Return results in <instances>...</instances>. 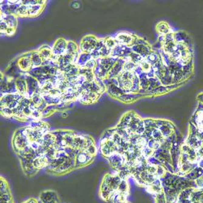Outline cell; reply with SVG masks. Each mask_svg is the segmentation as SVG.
Masks as SVG:
<instances>
[{"mask_svg":"<svg viewBox=\"0 0 203 203\" xmlns=\"http://www.w3.org/2000/svg\"><path fill=\"white\" fill-rule=\"evenodd\" d=\"M79 50H80V48L78 47V46L74 42L68 41V46H67L66 53L73 55H79Z\"/></svg>","mask_w":203,"mask_h":203,"instance_id":"16","label":"cell"},{"mask_svg":"<svg viewBox=\"0 0 203 203\" xmlns=\"http://www.w3.org/2000/svg\"><path fill=\"white\" fill-rule=\"evenodd\" d=\"M93 159V157L89 155L85 152H78L75 158V167H80L83 166L88 165Z\"/></svg>","mask_w":203,"mask_h":203,"instance_id":"6","label":"cell"},{"mask_svg":"<svg viewBox=\"0 0 203 203\" xmlns=\"http://www.w3.org/2000/svg\"><path fill=\"white\" fill-rule=\"evenodd\" d=\"M132 50L134 53H137L141 57L146 58L150 54H151V49L148 45H144L143 43H137L132 47Z\"/></svg>","mask_w":203,"mask_h":203,"instance_id":"9","label":"cell"},{"mask_svg":"<svg viewBox=\"0 0 203 203\" xmlns=\"http://www.w3.org/2000/svg\"><path fill=\"white\" fill-rule=\"evenodd\" d=\"M115 39L118 42L120 45L124 46L126 47H129L132 46H133L136 42H137L136 41L137 38L135 36H133L131 33H124V32L117 33L115 36Z\"/></svg>","mask_w":203,"mask_h":203,"instance_id":"4","label":"cell"},{"mask_svg":"<svg viewBox=\"0 0 203 203\" xmlns=\"http://www.w3.org/2000/svg\"><path fill=\"white\" fill-rule=\"evenodd\" d=\"M156 29L158 31V33H160L161 35L165 36L171 33L170 26L168 25L167 23L164 22V21L158 23L157 26H156Z\"/></svg>","mask_w":203,"mask_h":203,"instance_id":"15","label":"cell"},{"mask_svg":"<svg viewBox=\"0 0 203 203\" xmlns=\"http://www.w3.org/2000/svg\"><path fill=\"white\" fill-rule=\"evenodd\" d=\"M41 58L42 59L43 64H45L46 62H50L51 59L53 57V50L52 48L50 47L49 46H42L38 50Z\"/></svg>","mask_w":203,"mask_h":203,"instance_id":"8","label":"cell"},{"mask_svg":"<svg viewBox=\"0 0 203 203\" xmlns=\"http://www.w3.org/2000/svg\"><path fill=\"white\" fill-rule=\"evenodd\" d=\"M67 46H68V41H66L63 38H59L53 46V55L55 56L64 55L67 50Z\"/></svg>","mask_w":203,"mask_h":203,"instance_id":"5","label":"cell"},{"mask_svg":"<svg viewBox=\"0 0 203 203\" xmlns=\"http://www.w3.org/2000/svg\"><path fill=\"white\" fill-rule=\"evenodd\" d=\"M21 131V130H20ZM30 146L28 138L23 134L22 132H17L13 137V146L17 153L24 151L26 147Z\"/></svg>","mask_w":203,"mask_h":203,"instance_id":"3","label":"cell"},{"mask_svg":"<svg viewBox=\"0 0 203 203\" xmlns=\"http://www.w3.org/2000/svg\"><path fill=\"white\" fill-rule=\"evenodd\" d=\"M138 66H139L140 71H141L143 73H146V74L151 73V70L153 69V66L151 65V63H149L148 61L146 60V58H144V59H143V60L140 62V64H139Z\"/></svg>","mask_w":203,"mask_h":203,"instance_id":"17","label":"cell"},{"mask_svg":"<svg viewBox=\"0 0 203 203\" xmlns=\"http://www.w3.org/2000/svg\"><path fill=\"white\" fill-rule=\"evenodd\" d=\"M17 68H19L20 73H29L33 69V64L31 59V52L26 53L22 56H20L16 61Z\"/></svg>","mask_w":203,"mask_h":203,"instance_id":"2","label":"cell"},{"mask_svg":"<svg viewBox=\"0 0 203 203\" xmlns=\"http://www.w3.org/2000/svg\"><path fill=\"white\" fill-rule=\"evenodd\" d=\"M98 39L93 35H87L82 38L80 44V50L82 53L92 54L98 45Z\"/></svg>","mask_w":203,"mask_h":203,"instance_id":"1","label":"cell"},{"mask_svg":"<svg viewBox=\"0 0 203 203\" xmlns=\"http://www.w3.org/2000/svg\"><path fill=\"white\" fill-rule=\"evenodd\" d=\"M161 146H162L161 143H159L158 141H157V140H155L154 139H153V138H151V139L147 141V146H149L150 148H151L154 151H158V149L161 147Z\"/></svg>","mask_w":203,"mask_h":203,"instance_id":"20","label":"cell"},{"mask_svg":"<svg viewBox=\"0 0 203 203\" xmlns=\"http://www.w3.org/2000/svg\"><path fill=\"white\" fill-rule=\"evenodd\" d=\"M157 128L160 130V132L162 133L163 137H165V139H167V138L170 137L171 134H172L173 131H174L172 124L170 123H162L159 126H158Z\"/></svg>","mask_w":203,"mask_h":203,"instance_id":"11","label":"cell"},{"mask_svg":"<svg viewBox=\"0 0 203 203\" xmlns=\"http://www.w3.org/2000/svg\"><path fill=\"white\" fill-rule=\"evenodd\" d=\"M154 154H155V151H154V150H152L151 148H150V147L147 146L141 151V154H142L145 158H147V159L151 158V157H153V156L154 155Z\"/></svg>","mask_w":203,"mask_h":203,"instance_id":"19","label":"cell"},{"mask_svg":"<svg viewBox=\"0 0 203 203\" xmlns=\"http://www.w3.org/2000/svg\"><path fill=\"white\" fill-rule=\"evenodd\" d=\"M40 199L42 203H59V198L56 193L52 191H46L40 195Z\"/></svg>","mask_w":203,"mask_h":203,"instance_id":"10","label":"cell"},{"mask_svg":"<svg viewBox=\"0 0 203 203\" xmlns=\"http://www.w3.org/2000/svg\"><path fill=\"white\" fill-rule=\"evenodd\" d=\"M104 42H105L106 46L109 48L110 50H114L119 45L115 38H113V37H107V38H104Z\"/></svg>","mask_w":203,"mask_h":203,"instance_id":"18","label":"cell"},{"mask_svg":"<svg viewBox=\"0 0 203 203\" xmlns=\"http://www.w3.org/2000/svg\"><path fill=\"white\" fill-rule=\"evenodd\" d=\"M96 66H97V61H96V59H94L92 58L90 60H89L88 62L86 63V64H85L84 67H82V68H87V69H90V70L94 71Z\"/></svg>","mask_w":203,"mask_h":203,"instance_id":"21","label":"cell"},{"mask_svg":"<svg viewBox=\"0 0 203 203\" xmlns=\"http://www.w3.org/2000/svg\"><path fill=\"white\" fill-rule=\"evenodd\" d=\"M92 59V55L91 54H87V53H80L79 54V56H78L77 60H76V64L80 67V68H82L86 64V63L88 62L89 60H90Z\"/></svg>","mask_w":203,"mask_h":203,"instance_id":"12","label":"cell"},{"mask_svg":"<svg viewBox=\"0 0 203 203\" xmlns=\"http://www.w3.org/2000/svg\"><path fill=\"white\" fill-rule=\"evenodd\" d=\"M28 6H29V16H31V17H34L39 15L42 12L43 8H44V5H41V4Z\"/></svg>","mask_w":203,"mask_h":203,"instance_id":"14","label":"cell"},{"mask_svg":"<svg viewBox=\"0 0 203 203\" xmlns=\"http://www.w3.org/2000/svg\"><path fill=\"white\" fill-rule=\"evenodd\" d=\"M196 182V185L199 187V188H202L203 187V174L200 177H198L197 180L195 181Z\"/></svg>","mask_w":203,"mask_h":203,"instance_id":"22","label":"cell"},{"mask_svg":"<svg viewBox=\"0 0 203 203\" xmlns=\"http://www.w3.org/2000/svg\"><path fill=\"white\" fill-rule=\"evenodd\" d=\"M31 59H32V63L33 64V68L42 67V65L43 64L42 59L41 58L38 50L31 51Z\"/></svg>","mask_w":203,"mask_h":203,"instance_id":"13","label":"cell"},{"mask_svg":"<svg viewBox=\"0 0 203 203\" xmlns=\"http://www.w3.org/2000/svg\"><path fill=\"white\" fill-rule=\"evenodd\" d=\"M196 152H197V155H198V158L203 159V145H201L198 149V151H196Z\"/></svg>","mask_w":203,"mask_h":203,"instance_id":"23","label":"cell"},{"mask_svg":"<svg viewBox=\"0 0 203 203\" xmlns=\"http://www.w3.org/2000/svg\"><path fill=\"white\" fill-rule=\"evenodd\" d=\"M15 87L17 93L21 94L23 96H27L28 97V85L26 76H20L16 80H15Z\"/></svg>","mask_w":203,"mask_h":203,"instance_id":"7","label":"cell"}]
</instances>
